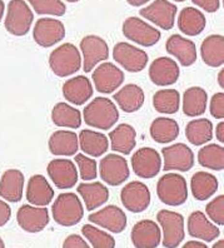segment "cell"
Listing matches in <instances>:
<instances>
[{"label":"cell","instance_id":"6da1fadb","mask_svg":"<svg viewBox=\"0 0 224 248\" xmlns=\"http://www.w3.org/2000/svg\"><path fill=\"white\" fill-rule=\"evenodd\" d=\"M83 113L85 124L102 130L110 129L119 119L118 108L105 97H98L91 100Z\"/></svg>","mask_w":224,"mask_h":248},{"label":"cell","instance_id":"7a4b0ae2","mask_svg":"<svg viewBox=\"0 0 224 248\" xmlns=\"http://www.w3.org/2000/svg\"><path fill=\"white\" fill-rule=\"evenodd\" d=\"M49 65L55 76L65 78L75 74L82 67V57L78 48L72 43L58 46L49 55Z\"/></svg>","mask_w":224,"mask_h":248},{"label":"cell","instance_id":"3957f363","mask_svg":"<svg viewBox=\"0 0 224 248\" xmlns=\"http://www.w3.org/2000/svg\"><path fill=\"white\" fill-rule=\"evenodd\" d=\"M52 213L54 221L59 226L72 227L82 221L84 208L75 193H61L53 203Z\"/></svg>","mask_w":224,"mask_h":248},{"label":"cell","instance_id":"277c9868","mask_svg":"<svg viewBox=\"0 0 224 248\" xmlns=\"http://www.w3.org/2000/svg\"><path fill=\"white\" fill-rule=\"evenodd\" d=\"M158 198L168 206H182L188 200L187 181L180 174L167 173L158 181Z\"/></svg>","mask_w":224,"mask_h":248},{"label":"cell","instance_id":"5b68a950","mask_svg":"<svg viewBox=\"0 0 224 248\" xmlns=\"http://www.w3.org/2000/svg\"><path fill=\"white\" fill-rule=\"evenodd\" d=\"M34 14L25 0H12L8 4L5 29L14 36H23L30 31Z\"/></svg>","mask_w":224,"mask_h":248},{"label":"cell","instance_id":"8992f818","mask_svg":"<svg viewBox=\"0 0 224 248\" xmlns=\"http://www.w3.org/2000/svg\"><path fill=\"white\" fill-rule=\"evenodd\" d=\"M157 221L163 230V246L165 248H177L184 239V218L173 211L162 209L157 215Z\"/></svg>","mask_w":224,"mask_h":248},{"label":"cell","instance_id":"52a82bcc","mask_svg":"<svg viewBox=\"0 0 224 248\" xmlns=\"http://www.w3.org/2000/svg\"><path fill=\"white\" fill-rule=\"evenodd\" d=\"M121 31L125 38L142 46H153L161 40V31L136 16L125 19Z\"/></svg>","mask_w":224,"mask_h":248},{"label":"cell","instance_id":"ba28073f","mask_svg":"<svg viewBox=\"0 0 224 248\" xmlns=\"http://www.w3.org/2000/svg\"><path fill=\"white\" fill-rule=\"evenodd\" d=\"M113 58L117 63L120 64V67L131 73L142 72L149 61L148 54L143 49L124 42L115 44L113 49Z\"/></svg>","mask_w":224,"mask_h":248},{"label":"cell","instance_id":"9c48e42d","mask_svg":"<svg viewBox=\"0 0 224 248\" xmlns=\"http://www.w3.org/2000/svg\"><path fill=\"white\" fill-rule=\"evenodd\" d=\"M177 12L178 8L176 4L168 0H154L150 5L140 9L139 14L164 31H170L174 27Z\"/></svg>","mask_w":224,"mask_h":248},{"label":"cell","instance_id":"30bf717a","mask_svg":"<svg viewBox=\"0 0 224 248\" xmlns=\"http://www.w3.org/2000/svg\"><path fill=\"white\" fill-rule=\"evenodd\" d=\"M80 50L84 59L83 69L85 73H90L97 64L109 58L108 43L98 35L84 36L80 42Z\"/></svg>","mask_w":224,"mask_h":248},{"label":"cell","instance_id":"8fae6325","mask_svg":"<svg viewBox=\"0 0 224 248\" xmlns=\"http://www.w3.org/2000/svg\"><path fill=\"white\" fill-rule=\"evenodd\" d=\"M100 178L109 186H120L129 178V166L124 157L108 155L99 163Z\"/></svg>","mask_w":224,"mask_h":248},{"label":"cell","instance_id":"7c38bea8","mask_svg":"<svg viewBox=\"0 0 224 248\" xmlns=\"http://www.w3.org/2000/svg\"><path fill=\"white\" fill-rule=\"evenodd\" d=\"M164 158V172L179 170L188 172L194 166V153L188 145L183 143H177L162 149Z\"/></svg>","mask_w":224,"mask_h":248},{"label":"cell","instance_id":"4fadbf2b","mask_svg":"<svg viewBox=\"0 0 224 248\" xmlns=\"http://www.w3.org/2000/svg\"><path fill=\"white\" fill-rule=\"evenodd\" d=\"M65 36V27L60 20L54 18H40L33 31V38L38 46L43 48L53 46L61 42Z\"/></svg>","mask_w":224,"mask_h":248},{"label":"cell","instance_id":"5bb4252c","mask_svg":"<svg viewBox=\"0 0 224 248\" xmlns=\"http://www.w3.org/2000/svg\"><path fill=\"white\" fill-rule=\"evenodd\" d=\"M120 201L129 212L142 213L150 204V192L142 182H131L121 189Z\"/></svg>","mask_w":224,"mask_h":248},{"label":"cell","instance_id":"9a60e30c","mask_svg":"<svg viewBox=\"0 0 224 248\" xmlns=\"http://www.w3.org/2000/svg\"><path fill=\"white\" fill-rule=\"evenodd\" d=\"M132 167L134 173L140 178H153L162 170L161 155L150 147L138 149L132 155Z\"/></svg>","mask_w":224,"mask_h":248},{"label":"cell","instance_id":"2e32d148","mask_svg":"<svg viewBox=\"0 0 224 248\" xmlns=\"http://www.w3.org/2000/svg\"><path fill=\"white\" fill-rule=\"evenodd\" d=\"M94 85L99 93H114L124 82V73L112 63H103L91 74Z\"/></svg>","mask_w":224,"mask_h":248},{"label":"cell","instance_id":"e0dca14e","mask_svg":"<svg viewBox=\"0 0 224 248\" xmlns=\"http://www.w3.org/2000/svg\"><path fill=\"white\" fill-rule=\"evenodd\" d=\"M16 221L21 230L29 233L42 232L49 224L50 217L46 207H35L24 204L16 213Z\"/></svg>","mask_w":224,"mask_h":248},{"label":"cell","instance_id":"ac0fdd59","mask_svg":"<svg viewBox=\"0 0 224 248\" xmlns=\"http://www.w3.org/2000/svg\"><path fill=\"white\" fill-rule=\"evenodd\" d=\"M48 174L59 189L73 188L79 177L75 164L72 160L61 158L50 160V163L48 164Z\"/></svg>","mask_w":224,"mask_h":248},{"label":"cell","instance_id":"d6986e66","mask_svg":"<svg viewBox=\"0 0 224 248\" xmlns=\"http://www.w3.org/2000/svg\"><path fill=\"white\" fill-rule=\"evenodd\" d=\"M89 221L115 234L121 233L127 227V215L117 206H106L98 212L91 213Z\"/></svg>","mask_w":224,"mask_h":248},{"label":"cell","instance_id":"ffe728a7","mask_svg":"<svg viewBox=\"0 0 224 248\" xmlns=\"http://www.w3.org/2000/svg\"><path fill=\"white\" fill-rule=\"evenodd\" d=\"M178 64L172 58L161 57L157 58L149 67V78L155 85L167 87V85L176 84L179 79Z\"/></svg>","mask_w":224,"mask_h":248},{"label":"cell","instance_id":"44dd1931","mask_svg":"<svg viewBox=\"0 0 224 248\" xmlns=\"http://www.w3.org/2000/svg\"><path fill=\"white\" fill-rule=\"evenodd\" d=\"M131 238L135 248H157L161 245V228L151 219H143L134 224Z\"/></svg>","mask_w":224,"mask_h":248},{"label":"cell","instance_id":"7402d4cb","mask_svg":"<svg viewBox=\"0 0 224 248\" xmlns=\"http://www.w3.org/2000/svg\"><path fill=\"white\" fill-rule=\"evenodd\" d=\"M165 49L168 54L178 59L183 67H191L197 61V46L192 40L184 36L174 34L169 36L165 43Z\"/></svg>","mask_w":224,"mask_h":248},{"label":"cell","instance_id":"603a6c76","mask_svg":"<svg viewBox=\"0 0 224 248\" xmlns=\"http://www.w3.org/2000/svg\"><path fill=\"white\" fill-rule=\"evenodd\" d=\"M188 233L193 238H199L204 242H213L221 236L219 228L200 211H195L188 217Z\"/></svg>","mask_w":224,"mask_h":248},{"label":"cell","instance_id":"cb8c5ba5","mask_svg":"<svg viewBox=\"0 0 224 248\" xmlns=\"http://www.w3.org/2000/svg\"><path fill=\"white\" fill-rule=\"evenodd\" d=\"M63 95L72 104L82 106L93 95V85L85 76L74 77L64 83Z\"/></svg>","mask_w":224,"mask_h":248},{"label":"cell","instance_id":"d4e9b609","mask_svg":"<svg viewBox=\"0 0 224 248\" xmlns=\"http://www.w3.org/2000/svg\"><path fill=\"white\" fill-rule=\"evenodd\" d=\"M54 198V189L42 174H35L28 182L27 200L33 206L46 207Z\"/></svg>","mask_w":224,"mask_h":248},{"label":"cell","instance_id":"484cf974","mask_svg":"<svg viewBox=\"0 0 224 248\" xmlns=\"http://www.w3.org/2000/svg\"><path fill=\"white\" fill-rule=\"evenodd\" d=\"M24 191V174L19 170H8L0 179V197L8 202H20Z\"/></svg>","mask_w":224,"mask_h":248},{"label":"cell","instance_id":"4316f807","mask_svg":"<svg viewBox=\"0 0 224 248\" xmlns=\"http://www.w3.org/2000/svg\"><path fill=\"white\" fill-rule=\"evenodd\" d=\"M79 149L78 136L70 130H57L49 138V151L54 155H75Z\"/></svg>","mask_w":224,"mask_h":248},{"label":"cell","instance_id":"83f0119b","mask_svg":"<svg viewBox=\"0 0 224 248\" xmlns=\"http://www.w3.org/2000/svg\"><path fill=\"white\" fill-rule=\"evenodd\" d=\"M200 54L208 67H222L224 64V36L221 34L207 36L200 46Z\"/></svg>","mask_w":224,"mask_h":248},{"label":"cell","instance_id":"f1b7e54d","mask_svg":"<svg viewBox=\"0 0 224 248\" xmlns=\"http://www.w3.org/2000/svg\"><path fill=\"white\" fill-rule=\"evenodd\" d=\"M207 19L200 10L187 6L178 16V28L183 34L189 36L199 35L206 29Z\"/></svg>","mask_w":224,"mask_h":248},{"label":"cell","instance_id":"f546056e","mask_svg":"<svg viewBox=\"0 0 224 248\" xmlns=\"http://www.w3.org/2000/svg\"><path fill=\"white\" fill-rule=\"evenodd\" d=\"M119 108L125 113L139 110L144 104V92L136 84H127L113 95Z\"/></svg>","mask_w":224,"mask_h":248},{"label":"cell","instance_id":"4dcf8cb0","mask_svg":"<svg viewBox=\"0 0 224 248\" xmlns=\"http://www.w3.org/2000/svg\"><path fill=\"white\" fill-rule=\"evenodd\" d=\"M78 142L82 151L90 157H100L109 148V140L105 134L95 132V130H82L78 137Z\"/></svg>","mask_w":224,"mask_h":248},{"label":"cell","instance_id":"1f68e13d","mask_svg":"<svg viewBox=\"0 0 224 248\" xmlns=\"http://www.w3.org/2000/svg\"><path fill=\"white\" fill-rule=\"evenodd\" d=\"M78 193L82 196L83 201L85 203V208L88 211H94L95 208H99L103 206L109 200V191L108 188L100 183H82L76 188Z\"/></svg>","mask_w":224,"mask_h":248},{"label":"cell","instance_id":"d6a6232c","mask_svg":"<svg viewBox=\"0 0 224 248\" xmlns=\"http://www.w3.org/2000/svg\"><path fill=\"white\" fill-rule=\"evenodd\" d=\"M136 133L129 124H119L118 127L113 129L109 133L110 147L114 152L120 155H131L135 147Z\"/></svg>","mask_w":224,"mask_h":248},{"label":"cell","instance_id":"836d02e7","mask_svg":"<svg viewBox=\"0 0 224 248\" xmlns=\"http://www.w3.org/2000/svg\"><path fill=\"white\" fill-rule=\"evenodd\" d=\"M208 103V94L200 87L188 88L183 94V112L188 117L204 114Z\"/></svg>","mask_w":224,"mask_h":248},{"label":"cell","instance_id":"e575fe53","mask_svg":"<svg viewBox=\"0 0 224 248\" xmlns=\"http://www.w3.org/2000/svg\"><path fill=\"white\" fill-rule=\"evenodd\" d=\"M179 124L174 119L159 117L150 124V137L161 144H168L179 136Z\"/></svg>","mask_w":224,"mask_h":248},{"label":"cell","instance_id":"d590c367","mask_svg":"<svg viewBox=\"0 0 224 248\" xmlns=\"http://www.w3.org/2000/svg\"><path fill=\"white\" fill-rule=\"evenodd\" d=\"M218 179L207 172H197L192 177L191 189L198 201H207L218 191Z\"/></svg>","mask_w":224,"mask_h":248},{"label":"cell","instance_id":"8d00e7d4","mask_svg":"<svg viewBox=\"0 0 224 248\" xmlns=\"http://www.w3.org/2000/svg\"><path fill=\"white\" fill-rule=\"evenodd\" d=\"M187 140L194 145H203L213 138V124L207 118L191 121L185 127Z\"/></svg>","mask_w":224,"mask_h":248},{"label":"cell","instance_id":"74e56055","mask_svg":"<svg viewBox=\"0 0 224 248\" xmlns=\"http://www.w3.org/2000/svg\"><path fill=\"white\" fill-rule=\"evenodd\" d=\"M52 121L58 127L76 129L82 124V114L69 104L58 103L52 110Z\"/></svg>","mask_w":224,"mask_h":248},{"label":"cell","instance_id":"f35d334b","mask_svg":"<svg viewBox=\"0 0 224 248\" xmlns=\"http://www.w3.org/2000/svg\"><path fill=\"white\" fill-rule=\"evenodd\" d=\"M153 106L162 114H174L179 110L180 95L176 89H162L154 94Z\"/></svg>","mask_w":224,"mask_h":248},{"label":"cell","instance_id":"ab89813d","mask_svg":"<svg viewBox=\"0 0 224 248\" xmlns=\"http://www.w3.org/2000/svg\"><path fill=\"white\" fill-rule=\"evenodd\" d=\"M198 162L212 170H224V148L219 144H207L198 152Z\"/></svg>","mask_w":224,"mask_h":248},{"label":"cell","instance_id":"60d3db41","mask_svg":"<svg viewBox=\"0 0 224 248\" xmlns=\"http://www.w3.org/2000/svg\"><path fill=\"white\" fill-rule=\"evenodd\" d=\"M82 233L93 248H115V239L112 234L97 228L93 224H85Z\"/></svg>","mask_w":224,"mask_h":248},{"label":"cell","instance_id":"b9f144b4","mask_svg":"<svg viewBox=\"0 0 224 248\" xmlns=\"http://www.w3.org/2000/svg\"><path fill=\"white\" fill-rule=\"evenodd\" d=\"M34 12L39 16H61L67 12V6L61 0H28Z\"/></svg>","mask_w":224,"mask_h":248},{"label":"cell","instance_id":"7bdbcfd3","mask_svg":"<svg viewBox=\"0 0 224 248\" xmlns=\"http://www.w3.org/2000/svg\"><path fill=\"white\" fill-rule=\"evenodd\" d=\"M75 163L78 164L80 170V178L83 181H93L98 176L97 162L93 158L85 155H76Z\"/></svg>","mask_w":224,"mask_h":248},{"label":"cell","instance_id":"ee69618b","mask_svg":"<svg viewBox=\"0 0 224 248\" xmlns=\"http://www.w3.org/2000/svg\"><path fill=\"white\" fill-rule=\"evenodd\" d=\"M206 212L208 217L214 222L215 224L223 226L224 224V196L215 197L214 200L207 204Z\"/></svg>","mask_w":224,"mask_h":248},{"label":"cell","instance_id":"f6af8a7d","mask_svg":"<svg viewBox=\"0 0 224 248\" xmlns=\"http://www.w3.org/2000/svg\"><path fill=\"white\" fill-rule=\"evenodd\" d=\"M209 109H210V114L215 119L224 118V93H217L213 95Z\"/></svg>","mask_w":224,"mask_h":248},{"label":"cell","instance_id":"bcb514c9","mask_svg":"<svg viewBox=\"0 0 224 248\" xmlns=\"http://www.w3.org/2000/svg\"><path fill=\"white\" fill-rule=\"evenodd\" d=\"M63 248H90V246L79 234H70L63 242Z\"/></svg>","mask_w":224,"mask_h":248},{"label":"cell","instance_id":"7dc6e473","mask_svg":"<svg viewBox=\"0 0 224 248\" xmlns=\"http://www.w3.org/2000/svg\"><path fill=\"white\" fill-rule=\"evenodd\" d=\"M193 4L206 10L207 13H215L221 8V0H192Z\"/></svg>","mask_w":224,"mask_h":248},{"label":"cell","instance_id":"c3c4849f","mask_svg":"<svg viewBox=\"0 0 224 248\" xmlns=\"http://www.w3.org/2000/svg\"><path fill=\"white\" fill-rule=\"evenodd\" d=\"M12 217V208L6 202L0 200V227L5 226Z\"/></svg>","mask_w":224,"mask_h":248},{"label":"cell","instance_id":"681fc988","mask_svg":"<svg viewBox=\"0 0 224 248\" xmlns=\"http://www.w3.org/2000/svg\"><path fill=\"white\" fill-rule=\"evenodd\" d=\"M215 137H217V140H219L221 144L224 143V122H221L218 123L217 128H215Z\"/></svg>","mask_w":224,"mask_h":248},{"label":"cell","instance_id":"f907efd6","mask_svg":"<svg viewBox=\"0 0 224 248\" xmlns=\"http://www.w3.org/2000/svg\"><path fill=\"white\" fill-rule=\"evenodd\" d=\"M182 248H208V246L203 242H197V241H189L185 243Z\"/></svg>","mask_w":224,"mask_h":248},{"label":"cell","instance_id":"816d5d0a","mask_svg":"<svg viewBox=\"0 0 224 248\" xmlns=\"http://www.w3.org/2000/svg\"><path fill=\"white\" fill-rule=\"evenodd\" d=\"M128 4L132 6H140V5H144V4H147L148 1H150V0H127Z\"/></svg>","mask_w":224,"mask_h":248},{"label":"cell","instance_id":"f5cc1de1","mask_svg":"<svg viewBox=\"0 0 224 248\" xmlns=\"http://www.w3.org/2000/svg\"><path fill=\"white\" fill-rule=\"evenodd\" d=\"M218 82L219 87H221V88H224V69H222L221 72L218 73Z\"/></svg>","mask_w":224,"mask_h":248},{"label":"cell","instance_id":"db71d44e","mask_svg":"<svg viewBox=\"0 0 224 248\" xmlns=\"http://www.w3.org/2000/svg\"><path fill=\"white\" fill-rule=\"evenodd\" d=\"M4 10H5V4H4L3 0H0V21H1V19H3Z\"/></svg>","mask_w":224,"mask_h":248},{"label":"cell","instance_id":"11a10c76","mask_svg":"<svg viewBox=\"0 0 224 248\" xmlns=\"http://www.w3.org/2000/svg\"><path fill=\"white\" fill-rule=\"evenodd\" d=\"M213 248H224V241H223V239H221V241H218V242H215L214 245H213Z\"/></svg>","mask_w":224,"mask_h":248},{"label":"cell","instance_id":"9f6ffc18","mask_svg":"<svg viewBox=\"0 0 224 248\" xmlns=\"http://www.w3.org/2000/svg\"><path fill=\"white\" fill-rule=\"evenodd\" d=\"M0 248H5V245H4V241L1 237H0Z\"/></svg>","mask_w":224,"mask_h":248},{"label":"cell","instance_id":"6f0895ef","mask_svg":"<svg viewBox=\"0 0 224 248\" xmlns=\"http://www.w3.org/2000/svg\"><path fill=\"white\" fill-rule=\"evenodd\" d=\"M65 1H68V3H76L79 0H65Z\"/></svg>","mask_w":224,"mask_h":248},{"label":"cell","instance_id":"680465c9","mask_svg":"<svg viewBox=\"0 0 224 248\" xmlns=\"http://www.w3.org/2000/svg\"><path fill=\"white\" fill-rule=\"evenodd\" d=\"M174 1H177V3H183V1H185V0H174Z\"/></svg>","mask_w":224,"mask_h":248}]
</instances>
